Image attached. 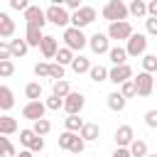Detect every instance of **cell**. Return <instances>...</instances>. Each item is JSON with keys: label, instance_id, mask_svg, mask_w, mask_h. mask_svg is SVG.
<instances>
[{"label": "cell", "instance_id": "6da1fadb", "mask_svg": "<svg viewBox=\"0 0 157 157\" xmlns=\"http://www.w3.org/2000/svg\"><path fill=\"white\" fill-rule=\"evenodd\" d=\"M96 20V7H88V5H81L78 10H74L69 15V27H76V29H83L88 27L91 22Z\"/></svg>", "mask_w": 157, "mask_h": 157}, {"label": "cell", "instance_id": "7a4b0ae2", "mask_svg": "<svg viewBox=\"0 0 157 157\" xmlns=\"http://www.w3.org/2000/svg\"><path fill=\"white\" fill-rule=\"evenodd\" d=\"M64 47L71 49V52H81L88 42V37L83 34V29H76V27H64Z\"/></svg>", "mask_w": 157, "mask_h": 157}, {"label": "cell", "instance_id": "3957f363", "mask_svg": "<svg viewBox=\"0 0 157 157\" xmlns=\"http://www.w3.org/2000/svg\"><path fill=\"white\" fill-rule=\"evenodd\" d=\"M101 15H103V20H108V22H120V20L128 17V5H125L123 0H108V2L103 5Z\"/></svg>", "mask_w": 157, "mask_h": 157}, {"label": "cell", "instance_id": "277c9868", "mask_svg": "<svg viewBox=\"0 0 157 157\" xmlns=\"http://www.w3.org/2000/svg\"><path fill=\"white\" fill-rule=\"evenodd\" d=\"M125 42H128V44H125L123 49H125V54H128V56H142V54L147 52V34L132 32Z\"/></svg>", "mask_w": 157, "mask_h": 157}, {"label": "cell", "instance_id": "5b68a950", "mask_svg": "<svg viewBox=\"0 0 157 157\" xmlns=\"http://www.w3.org/2000/svg\"><path fill=\"white\" fill-rule=\"evenodd\" d=\"M44 20L56 27H69V10L64 5H49L44 10Z\"/></svg>", "mask_w": 157, "mask_h": 157}, {"label": "cell", "instance_id": "8992f818", "mask_svg": "<svg viewBox=\"0 0 157 157\" xmlns=\"http://www.w3.org/2000/svg\"><path fill=\"white\" fill-rule=\"evenodd\" d=\"M132 83H135V96H140V98H147V96H152V91H155V78H152V74H147V71H140V74L132 78Z\"/></svg>", "mask_w": 157, "mask_h": 157}, {"label": "cell", "instance_id": "52a82bcc", "mask_svg": "<svg viewBox=\"0 0 157 157\" xmlns=\"http://www.w3.org/2000/svg\"><path fill=\"white\" fill-rule=\"evenodd\" d=\"M83 105H86V96H83V93H76V91H69V93L64 96V103H61V108H64L69 115H78V113L83 110Z\"/></svg>", "mask_w": 157, "mask_h": 157}, {"label": "cell", "instance_id": "ba28073f", "mask_svg": "<svg viewBox=\"0 0 157 157\" xmlns=\"http://www.w3.org/2000/svg\"><path fill=\"white\" fill-rule=\"evenodd\" d=\"M130 34H132V25H130L128 20L110 22V25H108V32H105V37H108V39H115V42H123V39H128Z\"/></svg>", "mask_w": 157, "mask_h": 157}, {"label": "cell", "instance_id": "9c48e42d", "mask_svg": "<svg viewBox=\"0 0 157 157\" xmlns=\"http://www.w3.org/2000/svg\"><path fill=\"white\" fill-rule=\"evenodd\" d=\"M25 22H27V27L44 29V25H47V20H44V10H42L39 5H29V7L25 10Z\"/></svg>", "mask_w": 157, "mask_h": 157}, {"label": "cell", "instance_id": "30bf717a", "mask_svg": "<svg viewBox=\"0 0 157 157\" xmlns=\"http://www.w3.org/2000/svg\"><path fill=\"white\" fill-rule=\"evenodd\" d=\"M86 47H91V52L101 56V54H105V52L110 49V39H108L103 32H96V34H91V37H88Z\"/></svg>", "mask_w": 157, "mask_h": 157}, {"label": "cell", "instance_id": "8fae6325", "mask_svg": "<svg viewBox=\"0 0 157 157\" xmlns=\"http://www.w3.org/2000/svg\"><path fill=\"white\" fill-rule=\"evenodd\" d=\"M128 78H132V69H130L128 64H118V66L108 69V81H110V83L120 86V83L128 81Z\"/></svg>", "mask_w": 157, "mask_h": 157}, {"label": "cell", "instance_id": "7c38bea8", "mask_svg": "<svg viewBox=\"0 0 157 157\" xmlns=\"http://www.w3.org/2000/svg\"><path fill=\"white\" fill-rule=\"evenodd\" d=\"M44 113H47V108H44V103L42 101H27L25 103V108H22V118H27V120H39V118H44Z\"/></svg>", "mask_w": 157, "mask_h": 157}, {"label": "cell", "instance_id": "4fadbf2b", "mask_svg": "<svg viewBox=\"0 0 157 157\" xmlns=\"http://www.w3.org/2000/svg\"><path fill=\"white\" fill-rule=\"evenodd\" d=\"M37 49L42 52V56H44V59H54V54H56V49H59V42H56V37H52V34H44Z\"/></svg>", "mask_w": 157, "mask_h": 157}, {"label": "cell", "instance_id": "5bb4252c", "mask_svg": "<svg viewBox=\"0 0 157 157\" xmlns=\"http://www.w3.org/2000/svg\"><path fill=\"white\" fill-rule=\"evenodd\" d=\"M132 137H135V130H132L130 125H120V128L115 130V135H113V140H115L118 147H128V145L132 142Z\"/></svg>", "mask_w": 157, "mask_h": 157}, {"label": "cell", "instance_id": "9a60e30c", "mask_svg": "<svg viewBox=\"0 0 157 157\" xmlns=\"http://www.w3.org/2000/svg\"><path fill=\"white\" fill-rule=\"evenodd\" d=\"M83 142H93V140H98V135H101V128L96 125V123H83L81 125V130L76 132Z\"/></svg>", "mask_w": 157, "mask_h": 157}, {"label": "cell", "instance_id": "2e32d148", "mask_svg": "<svg viewBox=\"0 0 157 157\" xmlns=\"http://www.w3.org/2000/svg\"><path fill=\"white\" fill-rule=\"evenodd\" d=\"M15 108V93L7 88V86H0V110L7 113Z\"/></svg>", "mask_w": 157, "mask_h": 157}, {"label": "cell", "instance_id": "e0dca14e", "mask_svg": "<svg viewBox=\"0 0 157 157\" xmlns=\"http://www.w3.org/2000/svg\"><path fill=\"white\" fill-rule=\"evenodd\" d=\"M7 44H10V59H20V56H25V54H27V49H29V47H27V42H25V39H20V37H17V39H10Z\"/></svg>", "mask_w": 157, "mask_h": 157}, {"label": "cell", "instance_id": "ac0fdd59", "mask_svg": "<svg viewBox=\"0 0 157 157\" xmlns=\"http://www.w3.org/2000/svg\"><path fill=\"white\" fill-rule=\"evenodd\" d=\"M15 34V20L7 12H0V37H12Z\"/></svg>", "mask_w": 157, "mask_h": 157}, {"label": "cell", "instance_id": "d6986e66", "mask_svg": "<svg viewBox=\"0 0 157 157\" xmlns=\"http://www.w3.org/2000/svg\"><path fill=\"white\" fill-rule=\"evenodd\" d=\"M42 37H44V32L42 29H37V27H27L25 29V42H27V47H39V42H42Z\"/></svg>", "mask_w": 157, "mask_h": 157}, {"label": "cell", "instance_id": "ffe728a7", "mask_svg": "<svg viewBox=\"0 0 157 157\" xmlns=\"http://www.w3.org/2000/svg\"><path fill=\"white\" fill-rule=\"evenodd\" d=\"M69 66L74 69V74H88L91 61H88L86 56H81V54H74V59H71V64H69Z\"/></svg>", "mask_w": 157, "mask_h": 157}, {"label": "cell", "instance_id": "44dd1931", "mask_svg": "<svg viewBox=\"0 0 157 157\" xmlns=\"http://www.w3.org/2000/svg\"><path fill=\"white\" fill-rule=\"evenodd\" d=\"M105 98H108V108H110V110H115V113H120V110H125V105H128V101H125V98H123V96H120L118 91H113V93H108Z\"/></svg>", "mask_w": 157, "mask_h": 157}, {"label": "cell", "instance_id": "7402d4cb", "mask_svg": "<svg viewBox=\"0 0 157 157\" xmlns=\"http://www.w3.org/2000/svg\"><path fill=\"white\" fill-rule=\"evenodd\" d=\"M128 152H130V157H145L150 150H147V142H145V140L132 137V142L128 145Z\"/></svg>", "mask_w": 157, "mask_h": 157}, {"label": "cell", "instance_id": "603a6c76", "mask_svg": "<svg viewBox=\"0 0 157 157\" xmlns=\"http://www.w3.org/2000/svg\"><path fill=\"white\" fill-rule=\"evenodd\" d=\"M17 120L10 115H0V135H15L17 132Z\"/></svg>", "mask_w": 157, "mask_h": 157}, {"label": "cell", "instance_id": "cb8c5ba5", "mask_svg": "<svg viewBox=\"0 0 157 157\" xmlns=\"http://www.w3.org/2000/svg\"><path fill=\"white\" fill-rule=\"evenodd\" d=\"M88 76H91V81L93 83H103V81H108V69L105 66H101V64H91V69H88Z\"/></svg>", "mask_w": 157, "mask_h": 157}, {"label": "cell", "instance_id": "d4e9b609", "mask_svg": "<svg viewBox=\"0 0 157 157\" xmlns=\"http://www.w3.org/2000/svg\"><path fill=\"white\" fill-rule=\"evenodd\" d=\"M105 54H108V59L113 61V66H118V64H125V59H128V54H125V49H123V47H110Z\"/></svg>", "mask_w": 157, "mask_h": 157}, {"label": "cell", "instance_id": "484cf974", "mask_svg": "<svg viewBox=\"0 0 157 157\" xmlns=\"http://www.w3.org/2000/svg\"><path fill=\"white\" fill-rule=\"evenodd\" d=\"M54 59H56V64H59V66H69V64H71V59H74V52H71V49H66V47H59V49H56V54H54Z\"/></svg>", "mask_w": 157, "mask_h": 157}, {"label": "cell", "instance_id": "4316f807", "mask_svg": "<svg viewBox=\"0 0 157 157\" xmlns=\"http://www.w3.org/2000/svg\"><path fill=\"white\" fill-rule=\"evenodd\" d=\"M25 96H27L29 101H39V98H42V83H39V81H29V83L25 86Z\"/></svg>", "mask_w": 157, "mask_h": 157}, {"label": "cell", "instance_id": "83f0119b", "mask_svg": "<svg viewBox=\"0 0 157 157\" xmlns=\"http://www.w3.org/2000/svg\"><path fill=\"white\" fill-rule=\"evenodd\" d=\"M15 145L10 142L7 135H0V157H15Z\"/></svg>", "mask_w": 157, "mask_h": 157}, {"label": "cell", "instance_id": "f1b7e54d", "mask_svg": "<svg viewBox=\"0 0 157 157\" xmlns=\"http://www.w3.org/2000/svg\"><path fill=\"white\" fill-rule=\"evenodd\" d=\"M128 15H132V17H147L145 2H142V0H132V2L128 5Z\"/></svg>", "mask_w": 157, "mask_h": 157}, {"label": "cell", "instance_id": "f546056e", "mask_svg": "<svg viewBox=\"0 0 157 157\" xmlns=\"http://www.w3.org/2000/svg\"><path fill=\"white\" fill-rule=\"evenodd\" d=\"M49 130H52V123H49L47 118H39V120H34V125H32V132L39 135V137H44Z\"/></svg>", "mask_w": 157, "mask_h": 157}, {"label": "cell", "instance_id": "4dcf8cb0", "mask_svg": "<svg viewBox=\"0 0 157 157\" xmlns=\"http://www.w3.org/2000/svg\"><path fill=\"white\" fill-rule=\"evenodd\" d=\"M69 91H71V86H69V81H66V78H59V81H54V86H52V93H54V96H59V98H64Z\"/></svg>", "mask_w": 157, "mask_h": 157}, {"label": "cell", "instance_id": "1f68e13d", "mask_svg": "<svg viewBox=\"0 0 157 157\" xmlns=\"http://www.w3.org/2000/svg\"><path fill=\"white\" fill-rule=\"evenodd\" d=\"M81 125H83V120H81L78 115H66V118H64V128H66L69 132H78Z\"/></svg>", "mask_w": 157, "mask_h": 157}, {"label": "cell", "instance_id": "d6a6232c", "mask_svg": "<svg viewBox=\"0 0 157 157\" xmlns=\"http://www.w3.org/2000/svg\"><path fill=\"white\" fill-rule=\"evenodd\" d=\"M142 71H147V74L157 71V56L155 54H142Z\"/></svg>", "mask_w": 157, "mask_h": 157}, {"label": "cell", "instance_id": "836d02e7", "mask_svg": "<svg viewBox=\"0 0 157 157\" xmlns=\"http://www.w3.org/2000/svg\"><path fill=\"white\" fill-rule=\"evenodd\" d=\"M74 140H76V132H69V130H64V132L59 135V147H61V150H71Z\"/></svg>", "mask_w": 157, "mask_h": 157}, {"label": "cell", "instance_id": "e575fe53", "mask_svg": "<svg viewBox=\"0 0 157 157\" xmlns=\"http://www.w3.org/2000/svg\"><path fill=\"white\" fill-rule=\"evenodd\" d=\"M118 93H120V96H123L125 101H128V98H132V96H135V83H132V78L123 81V83H120V91H118Z\"/></svg>", "mask_w": 157, "mask_h": 157}, {"label": "cell", "instance_id": "d590c367", "mask_svg": "<svg viewBox=\"0 0 157 157\" xmlns=\"http://www.w3.org/2000/svg\"><path fill=\"white\" fill-rule=\"evenodd\" d=\"M12 74H15V64H12V59L0 61V78H10Z\"/></svg>", "mask_w": 157, "mask_h": 157}, {"label": "cell", "instance_id": "8d00e7d4", "mask_svg": "<svg viewBox=\"0 0 157 157\" xmlns=\"http://www.w3.org/2000/svg\"><path fill=\"white\" fill-rule=\"evenodd\" d=\"M61 103H64V98H59V96H54V93H52V96L44 101V108H47V110H59V108H61Z\"/></svg>", "mask_w": 157, "mask_h": 157}, {"label": "cell", "instance_id": "74e56055", "mask_svg": "<svg viewBox=\"0 0 157 157\" xmlns=\"http://www.w3.org/2000/svg\"><path fill=\"white\" fill-rule=\"evenodd\" d=\"M34 76L47 78V76H49V64H47V61H37V64H34Z\"/></svg>", "mask_w": 157, "mask_h": 157}, {"label": "cell", "instance_id": "f35d334b", "mask_svg": "<svg viewBox=\"0 0 157 157\" xmlns=\"http://www.w3.org/2000/svg\"><path fill=\"white\" fill-rule=\"evenodd\" d=\"M49 78H54V81L64 78V66H59L56 61H54V64H49Z\"/></svg>", "mask_w": 157, "mask_h": 157}, {"label": "cell", "instance_id": "ab89813d", "mask_svg": "<svg viewBox=\"0 0 157 157\" xmlns=\"http://www.w3.org/2000/svg\"><path fill=\"white\" fill-rule=\"evenodd\" d=\"M32 137H34V132H32V128H25V130H20V145H25V150L29 147V142H32Z\"/></svg>", "mask_w": 157, "mask_h": 157}, {"label": "cell", "instance_id": "60d3db41", "mask_svg": "<svg viewBox=\"0 0 157 157\" xmlns=\"http://www.w3.org/2000/svg\"><path fill=\"white\" fill-rule=\"evenodd\" d=\"M27 150H29V152H42V150H44V137H39V135H34Z\"/></svg>", "mask_w": 157, "mask_h": 157}, {"label": "cell", "instance_id": "b9f144b4", "mask_svg": "<svg viewBox=\"0 0 157 157\" xmlns=\"http://www.w3.org/2000/svg\"><path fill=\"white\" fill-rule=\"evenodd\" d=\"M145 125H147V128H157V110H155V108L145 113Z\"/></svg>", "mask_w": 157, "mask_h": 157}, {"label": "cell", "instance_id": "7bdbcfd3", "mask_svg": "<svg viewBox=\"0 0 157 157\" xmlns=\"http://www.w3.org/2000/svg\"><path fill=\"white\" fill-rule=\"evenodd\" d=\"M145 29H147V34H157V17H147L145 20Z\"/></svg>", "mask_w": 157, "mask_h": 157}, {"label": "cell", "instance_id": "ee69618b", "mask_svg": "<svg viewBox=\"0 0 157 157\" xmlns=\"http://www.w3.org/2000/svg\"><path fill=\"white\" fill-rule=\"evenodd\" d=\"M83 150H86V142H83V140L76 135V140H74V145H71V150H69V152H74V155H81Z\"/></svg>", "mask_w": 157, "mask_h": 157}, {"label": "cell", "instance_id": "f6af8a7d", "mask_svg": "<svg viewBox=\"0 0 157 157\" xmlns=\"http://www.w3.org/2000/svg\"><path fill=\"white\" fill-rule=\"evenodd\" d=\"M10 7H12V10H20V12H25V10L29 7V0H10Z\"/></svg>", "mask_w": 157, "mask_h": 157}, {"label": "cell", "instance_id": "bcb514c9", "mask_svg": "<svg viewBox=\"0 0 157 157\" xmlns=\"http://www.w3.org/2000/svg\"><path fill=\"white\" fill-rule=\"evenodd\" d=\"M10 59V44L7 42H0V61Z\"/></svg>", "mask_w": 157, "mask_h": 157}, {"label": "cell", "instance_id": "7dc6e473", "mask_svg": "<svg viewBox=\"0 0 157 157\" xmlns=\"http://www.w3.org/2000/svg\"><path fill=\"white\" fill-rule=\"evenodd\" d=\"M110 157H130V152H128V147H115V152Z\"/></svg>", "mask_w": 157, "mask_h": 157}, {"label": "cell", "instance_id": "c3c4849f", "mask_svg": "<svg viewBox=\"0 0 157 157\" xmlns=\"http://www.w3.org/2000/svg\"><path fill=\"white\" fill-rule=\"evenodd\" d=\"M64 7H71V10H78V7H81V0H66V2H64Z\"/></svg>", "mask_w": 157, "mask_h": 157}, {"label": "cell", "instance_id": "681fc988", "mask_svg": "<svg viewBox=\"0 0 157 157\" xmlns=\"http://www.w3.org/2000/svg\"><path fill=\"white\" fill-rule=\"evenodd\" d=\"M15 157H34V152H29V150H20V155H15Z\"/></svg>", "mask_w": 157, "mask_h": 157}, {"label": "cell", "instance_id": "f907efd6", "mask_svg": "<svg viewBox=\"0 0 157 157\" xmlns=\"http://www.w3.org/2000/svg\"><path fill=\"white\" fill-rule=\"evenodd\" d=\"M49 2H52V5H64L66 0H49Z\"/></svg>", "mask_w": 157, "mask_h": 157}, {"label": "cell", "instance_id": "816d5d0a", "mask_svg": "<svg viewBox=\"0 0 157 157\" xmlns=\"http://www.w3.org/2000/svg\"><path fill=\"white\" fill-rule=\"evenodd\" d=\"M145 157H157V155H152V152H147V155H145Z\"/></svg>", "mask_w": 157, "mask_h": 157}, {"label": "cell", "instance_id": "f5cc1de1", "mask_svg": "<svg viewBox=\"0 0 157 157\" xmlns=\"http://www.w3.org/2000/svg\"><path fill=\"white\" fill-rule=\"evenodd\" d=\"M142 2H147V0H142Z\"/></svg>", "mask_w": 157, "mask_h": 157}]
</instances>
